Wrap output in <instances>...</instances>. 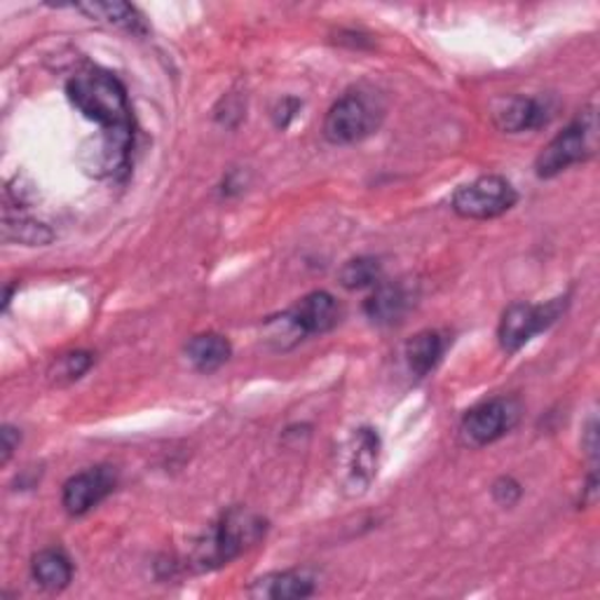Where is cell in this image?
I'll list each match as a JSON object with an SVG mask.
<instances>
[{
    "instance_id": "277c9868",
    "label": "cell",
    "mask_w": 600,
    "mask_h": 600,
    "mask_svg": "<svg viewBox=\"0 0 600 600\" xmlns=\"http://www.w3.org/2000/svg\"><path fill=\"white\" fill-rule=\"evenodd\" d=\"M383 110L373 97L362 92L345 94L338 99L324 120V137L335 146H350L364 141L375 129L381 127Z\"/></svg>"
},
{
    "instance_id": "603a6c76",
    "label": "cell",
    "mask_w": 600,
    "mask_h": 600,
    "mask_svg": "<svg viewBox=\"0 0 600 600\" xmlns=\"http://www.w3.org/2000/svg\"><path fill=\"white\" fill-rule=\"evenodd\" d=\"M300 110V101L298 99H281L275 108V125L277 127H289V122L296 118V113Z\"/></svg>"
},
{
    "instance_id": "e0dca14e",
    "label": "cell",
    "mask_w": 600,
    "mask_h": 600,
    "mask_svg": "<svg viewBox=\"0 0 600 600\" xmlns=\"http://www.w3.org/2000/svg\"><path fill=\"white\" fill-rule=\"evenodd\" d=\"M185 354L197 371L214 373L231 360L233 347L228 343V338H223L218 333H202L185 345Z\"/></svg>"
},
{
    "instance_id": "52a82bcc",
    "label": "cell",
    "mask_w": 600,
    "mask_h": 600,
    "mask_svg": "<svg viewBox=\"0 0 600 600\" xmlns=\"http://www.w3.org/2000/svg\"><path fill=\"white\" fill-rule=\"evenodd\" d=\"M516 200V188L506 179L491 174L458 188V193L453 195V212L462 218L474 221L497 218L510 212Z\"/></svg>"
},
{
    "instance_id": "7a4b0ae2",
    "label": "cell",
    "mask_w": 600,
    "mask_h": 600,
    "mask_svg": "<svg viewBox=\"0 0 600 600\" xmlns=\"http://www.w3.org/2000/svg\"><path fill=\"white\" fill-rule=\"evenodd\" d=\"M266 535V521L247 510H231L223 514L210 531L202 535L193 551L197 570H216L228 566Z\"/></svg>"
},
{
    "instance_id": "7c38bea8",
    "label": "cell",
    "mask_w": 600,
    "mask_h": 600,
    "mask_svg": "<svg viewBox=\"0 0 600 600\" xmlns=\"http://www.w3.org/2000/svg\"><path fill=\"white\" fill-rule=\"evenodd\" d=\"M495 127L506 131V135H518L525 129H537L549 120V108L539 99L531 97H512L497 104L493 113Z\"/></svg>"
},
{
    "instance_id": "3957f363",
    "label": "cell",
    "mask_w": 600,
    "mask_h": 600,
    "mask_svg": "<svg viewBox=\"0 0 600 600\" xmlns=\"http://www.w3.org/2000/svg\"><path fill=\"white\" fill-rule=\"evenodd\" d=\"M596 113L589 108L581 116L560 131L558 137L549 141V146L542 148L537 156L535 172L539 179H554L568 167L585 162L593 156L596 148Z\"/></svg>"
},
{
    "instance_id": "d6986e66",
    "label": "cell",
    "mask_w": 600,
    "mask_h": 600,
    "mask_svg": "<svg viewBox=\"0 0 600 600\" xmlns=\"http://www.w3.org/2000/svg\"><path fill=\"white\" fill-rule=\"evenodd\" d=\"M383 279V266L381 260L362 256L347 260L341 270V285L350 291H360L368 287H378Z\"/></svg>"
},
{
    "instance_id": "7402d4cb",
    "label": "cell",
    "mask_w": 600,
    "mask_h": 600,
    "mask_svg": "<svg viewBox=\"0 0 600 600\" xmlns=\"http://www.w3.org/2000/svg\"><path fill=\"white\" fill-rule=\"evenodd\" d=\"M493 497H495V502H500L502 506H512V504H516L518 497H521V485H518L514 479H510V476H502V479L495 481V485H493Z\"/></svg>"
},
{
    "instance_id": "9a60e30c",
    "label": "cell",
    "mask_w": 600,
    "mask_h": 600,
    "mask_svg": "<svg viewBox=\"0 0 600 600\" xmlns=\"http://www.w3.org/2000/svg\"><path fill=\"white\" fill-rule=\"evenodd\" d=\"M33 579L47 591H62L73 579V562L62 549H43L31 560Z\"/></svg>"
},
{
    "instance_id": "5bb4252c",
    "label": "cell",
    "mask_w": 600,
    "mask_h": 600,
    "mask_svg": "<svg viewBox=\"0 0 600 600\" xmlns=\"http://www.w3.org/2000/svg\"><path fill=\"white\" fill-rule=\"evenodd\" d=\"M314 593V579L303 570H285L260 577L251 596L256 598H272V600H298Z\"/></svg>"
},
{
    "instance_id": "ac0fdd59",
    "label": "cell",
    "mask_w": 600,
    "mask_h": 600,
    "mask_svg": "<svg viewBox=\"0 0 600 600\" xmlns=\"http://www.w3.org/2000/svg\"><path fill=\"white\" fill-rule=\"evenodd\" d=\"M75 10L87 14L89 19H97V22H106L129 33H146L143 17L129 3H87L75 6Z\"/></svg>"
},
{
    "instance_id": "d4e9b609",
    "label": "cell",
    "mask_w": 600,
    "mask_h": 600,
    "mask_svg": "<svg viewBox=\"0 0 600 600\" xmlns=\"http://www.w3.org/2000/svg\"><path fill=\"white\" fill-rule=\"evenodd\" d=\"M587 437H589V441H587V453L591 456V458H596V420H591V425H589V429H587Z\"/></svg>"
},
{
    "instance_id": "44dd1931",
    "label": "cell",
    "mask_w": 600,
    "mask_h": 600,
    "mask_svg": "<svg viewBox=\"0 0 600 600\" xmlns=\"http://www.w3.org/2000/svg\"><path fill=\"white\" fill-rule=\"evenodd\" d=\"M92 354L89 352H71L62 356L60 364H56V381H78L89 371L92 366Z\"/></svg>"
},
{
    "instance_id": "8992f818",
    "label": "cell",
    "mask_w": 600,
    "mask_h": 600,
    "mask_svg": "<svg viewBox=\"0 0 600 600\" xmlns=\"http://www.w3.org/2000/svg\"><path fill=\"white\" fill-rule=\"evenodd\" d=\"M135 129H101L81 148V164L97 179H125L131 164Z\"/></svg>"
},
{
    "instance_id": "4fadbf2b",
    "label": "cell",
    "mask_w": 600,
    "mask_h": 600,
    "mask_svg": "<svg viewBox=\"0 0 600 600\" xmlns=\"http://www.w3.org/2000/svg\"><path fill=\"white\" fill-rule=\"evenodd\" d=\"M408 308H410L408 289L404 285H385V281H381L378 289L371 293V298L364 306L366 317L373 324H381V326L401 322Z\"/></svg>"
},
{
    "instance_id": "ffe728a7",
    "label": "cell",
    "mask_w": 600,
    "mask_h": 600,
    "mask_svg": "<svg viewBox=\"0 0 600 600\" xmlns=\"http://www.w3.org/2000/svg\"><path fill=\"white\" fill-rule=\"evenodd\" d=\"M3 235L8 242H19V244H29V247H38V244H47L52 242V233L45 228L43 223L31 221V218H6L3 225Z\"/></svg>"
},
{
    "instance_id": "8fae6325",
    "label": "cell",
    "mask_w": 600,
    "mask_h": 600,
    "mask_svg": "<svg viewBox=\"0 0 600 600\" xmlns=\"http://www.w3.org/2000/svg\"><path fill=\"white\" fill-rule=\"evenodd\" d=\"M378 456H381V437L375 429L362 427L354 431L347 460V481L350 493H364L378 472Z\"/></svg>"
},
{
    "instance_id": "2e32d148",
    "label": "cell",
    "mask_w": 600,
    "mask_h": 600,
    "mask_svg": "<svg viewBox=\"0 0 600 600\" xmlns=\"http://www.w3.org/2000/svg\"><path fill=\"white\" fill-rule=\"evenodd\" d=\"M443 338L437 331H420L406 343V364L416 378H425L443 356Z\"/></svg>"
},
{
    "instance_id": "ba28073f",
    "label": "cell",
    "mask_w": 600,
    "mask_h": 600,
    "mask_svg": "<svg viewBox=\"0 0 600 600\" xmlns=\"http://www.w3.org/2000/svg\"><path fill=\"white\" fill-rule=\"evenodd\" d=\"M521 418V406L512 397L483 401L464 416L460 435L467 446H488L512 431Z\"/></svg>"
},
{
    "instance_id": "cb8c5ba5",
    "label": "cell",
    "mask_w": 600,
    "mask_h": 600,
    "mask_svg": "<svg viewBox=\"0 0 600 600\" xmlns=\"http://www.w3.org/2000/svg\"><path fill=\"white\" fill-rule=\"evenodd\" d=\"M19 439L22 437H19V431L14 427H10V425L3 427V431H0V441H3V446H0V462L6 464L12 458L14 448L19 446Z\"/></svg>"
},
{
    "instance_id": "5b68a950",
    "label": "cell",
    "mask_w": 600,
    "mask_h": 600,
    "mask_svg": "<svg viewBox=\"0 0 600 600\" xmlns=\"http://www.w3.org/2000/svg\"><path fill=\"white\" fill-rule=\"evenodd\" d=\"M568 308L566 298H554L544 306L533 303H514L504 310L497 329V341L506 354H516L521 347L528 345L533 338L547 331L558 322V317Z\"/></svg>"
},
{
    "instance_id": "6da1fadb",
    "label": "cell",
    "mask_w": 600,
    "mask_h": 600,
    "mask_svg": "<svg viewBox=\"0 0 600 600\" xmlns=\"http://www.w3.org/2000/svg\"><path fill=\"white\" fill-rule=\"evenodd\" d=\"M71 104L101 129H131V106L125 85L106 71L89 68L66 83Z\"/></svg>"
},
{
    "instance_id": "30bf717a",
    "label": "cell",
    "mask_w": 600,
    "mask_h": 600,
    "mask_svg": "<svg viewBox=\"0 0 600 600\" xmlns=\"http://www.w3.org/2000/svg\"><path fill=\"white\" fill-rule=\"evenodd\" d=\"M116 472L110 467H89L64 483L62 504L71 516H83L116 491Z\"/></svg>"
},
{
    "instance_id": "9c48e42d",
    "label": "cell",
    "mask_w": 600,
    "mask_h": 600,
    "mask_svg": "<svg viewBox=\"0 0 600 600\" xmlns=\"http://www.w3.org/2000/svg\"><path fill=\"white\" fill-rule=\"evenodd\" d=\"M281 329H285L287 338L303 341L306 335H322L331 331L338 322H341V308L338 300L326 291L308 293L296 308H291L287 314H281Z\"/></svg>"
}]
</instances>
